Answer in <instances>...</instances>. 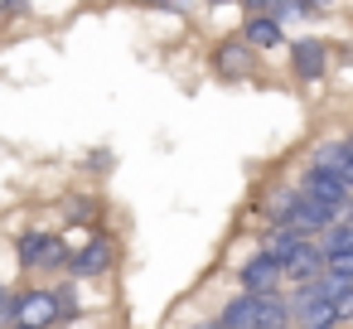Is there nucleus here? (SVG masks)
Masks as SVG:
<instances>
[{"label": "nucleus", "mask_w": 353, "mask_h": 329, "mask_svg": "<svg viewBox=\"0 0 353 329\" xmlns=\"http://www.w3.org/2000/svg\"><path fill=\"white\" fill-rule=\"evenodd\" d=\"M290 184H295V194L300 199H310V203H319V208H334L339 213V223L343 218H353V194L343 189V179H334V175H324V170H314V165H295V175H290Z\"/></svg>", "instance_id": "obj_5"}, {"label": "nucleus", "mask_w": 353, "mask_h": 329, "mask_svg": "<svg viewBox=\"0 0 353 329\" xmlns=\"http://www.w3.org/2000/svg\"><path fill=\"white\" fill-rule=\"evenodd\" d=\"M348 146H353V126H348Z\"/></svg>", "instance_id": "obj_31"}, {"label": "nucleus", "mask_w": 353, "mask_h": 329, "mask_svg": "<svg viewBox=\"0 0 353 329\" xmlns=\"http://www.w3.org/2000/svg\"><path fill=\"white\" fill-rule=\"evenodd\" d=\"M179 329H218V319H213V315H194V319H184Z\"/></svg>", "instance_id": "obj_23"}, {"label": "nucleus", "mask_w": 353, "mask_h": 329, "mask_svg": "<svg viewBox=\"0 0 353 329\" xmlns=\"http://www.w3.org/2000/svg\"><path fill=\"white\" fill-rule=\"evenodd\" d=\"M237 6H242V15H271L276 0H237Z\"/></svg>", "instance_id": "obj_22"}, {"label": "nucleus", "mask_w": 353, "mask_h": 329, "mask_svg": "<svg viewBox=\"0 0 353 329\" xmlns=\"http://www.w3.org/2000/svg\"><path fill=\"white\" fill-rule=\"evenodd\" d=\"M59 300L49 281H15V329H59Z\"/></svg>", "instance_id": "obj_6"}, {"label": "nucleus", "mask_w": 353, "mask_h": 329, "mask_svg": "<svg viewBox=\"0 0 353 329\" xmlns=\"http://www.w3.org/2000/svg\"><path fill=\"white\" fill-rule=\"evenodd\" d=\"M208 315L218 319V329H256V300H252V295H242V290L223 295Z\"/></svg>", "instance_id": "obj_12"}, {"label": "nucleus", "mask_w": 353, "mask_h": 329, "mask_svg": "<svg viewBox=\"0 0 353 329\" xmlns=\"http://www.w3.org/2000/svg\"><path fill=\"white\" fill-rule=\"evenodd\" d=\"M68 261H73L68 232H54V228H25V232L15 237V266H20V281H59V276H68Z\"/></svg>", "instance_id": "obj_1"}, {"label": "nucleus", "mask_w": 353, "mask_h": 329, "mask_svg": "<svg viewBox=\"0 0 353 329\" xmlns=\"http://www.w3.org/2000/svg\"><path fill=\"white\" fill-rule=\"evenodd\" d=\"M10 329H15V324H10Z\"/></svg>", "instance_id": "obj_33"}, {"label": "nucleus", "mask_w": 353, "mask_h": 329, "mask_svg": "<svg viewBox=\"0 0 353 329\" xmlns=\"http://www.w3.org/2000/svg\"><path fill=\"white\" fill-rule=\"evenodd\" d=\"M324 271H329V276L353 281V252H329V257H324Z\"/></svg>", "instance_id": "obj_21"}, {"label": "nucleus", "mask_w": 353, "mask_h": 329, "mask_svg": "<svg viewBox=\"0 0 353 329\" xmlns=\"http://www.w3.org/2000/svg\"><path fill=\"white\" fill-rule=\"evenodd\" d=\"M232 34H237L252 54H261V59H266V54H281V49L290 44V39H285V30H281L271 15H242V25H237Z\"/></svg>", "instance_id": "obj_8"}, {"label": "nucleus", "mask_w": 353, "mask_h": 329, "mask_svg": "<svg viewBox=\"0 0 353 329\" xmlns=\"http://www.w3.org/2000/svg\"><path fill=\"white\" fill-rule=\"evenodd\" d=\"M290 295V315H295V329H339L334 319V305L314 295V286H295L285 290Z\"/></svg>", "instance_id": "obj_9"}, {"label": "nucleus", "mask_w": 353, "mask_h": 329, "mask_svg": "<svg viewBox=\"0 0 353 329\" xmlns=\"http://www.w3.org/2000/svg\"><path fill=\"white\" fill-rule=\"evenodd\" d=\"M305 242H310V237H300V232H290V228H261V232H256V252L271 257L276 266H285Z\"/></svg>", "instance_id": "obj_14"}, {"label": "nucleus", "mask_w": 353, "mask_h": 329, "mask_svg": "<svg viewBox=\"0 0 353 329\" xmlns=\"http://www.w3.org/2000/svg\"><path fill=\"white\" fill-rule=\"evenodd\" d=\"M15 324V281L0 276V329H10Z\"/></svg>", "instance_id": "obj_20"}, {"label": "nucleus", "mask_w": 353, "mask_h": 329, "mask_svg": "<svg viewBox=\"0 0 353 329\" xmlns=\"http://www.w3.org/2000/svg\"><path fill=\"white\" fill-rule=\"evenodd\" d=\"M126 6H136V0H126Z\"/></svg>", "instance_id": "obj_32"}, {"label": "nucleus", "mask_w": 353, "mask_h": 329, "mask_svg": "<svg viewBox=\"0 0 353 329\" xmlns=\"http://www.w3.org/2000/svg\"><path fill=\"white\" fill-rule=\"evenodd\" d=\"M334 6H339V0H305V10H310V15H314V20H319V15H329V10H334Z\"/></svg>", "instance_id": "obj_24"}, {"label": "nucleus", "mask_w": 353, "mask_h": 329, "mask_svg": "<svg viewBox=\"0 0 353 329\" xmlns=\"http://www.w3.org/2000/svg\"><path fill=\"white\" fill-rule=\"evenodd\" d=\"M314 242H319V252H324V257H329V252H353V218H343V223L324 228Z\"/></svg>", "instance_id": "obj_17"}, {"label": "nucleus", "mask_w": 353, "mask_h": 329, "mask_svg": "<svg viewBox=\"0 0 353 329\" xmlns=\"http://www.w3.org/2000/svg\"><path fill=\"white\" fill-rule=\"evenodd\" d=\"M339 179H343V189H348V194H353V160H348V165H343V175H339Z\"/></svg>", "instance_id": "obj_28"}, {"label": "nucleus", "mask_w": 353, "mask_h": 329, "mask_svg": "<svg viewBox=\"0 0 353 329\" xmlns=\"http://www.w3.org/2000/svg\"><path fill=\"white\" fill-rule=\"evenodd\" d=\"M136 6H141V10H170L174 0H136Z\"/></svg>", "instance_id": "obj_27"}, {"label": "nucleus", "mask_w": 353, "mask_h": 329, "mask_svg": "<svg viewBox=\"0 0 353 329\" xmlns=\"http://www.w3.org/2000/svg\"><path fill=\"white\" fill-rule=\"evenodd\" d=\"M256 329H295V315H290V295H261L256 300Z\"/></svg>", "instance_id": "obj_16"}, {"label": "nucleus", "mask_w": 353, "mask_h": 329, "mask_svg": "<svg viewBox=\"0 0 353 329\" xmlns=\"http://www.w3.org/2000/svg\"><path fill=\"white\" fill-rule=\"evenodd\" d=\"M102 213H107V203H102L97 194H68V199H63V218L78 223V228H88V232L102 228Z\"/></svg>", "instance_id": "obj_15"}, {"label": "nucleus", "mask_w": 353, "mask_h": 329, "mask_svg": "<svg viewBox=\"0 0 353 329\" xmlns=\"http://www.w3.org/2000/svg\"><path fill=\"white\" fill-rule=\"evenodd\" d=\"M271 20L285 30V25H305V20H314V15L305 10V0H276V6H271Z\"/></svg>", "instance_id": "obj_18"}, {"label": "nucleus", "mask_w": 353, "mask_h": 329, "mask_svg": "<svg viewBox=\"0 0 353 329\" xmlns=\"http://www.w3.org/2000/svg\"><path fill=\"white\" fill-rule=\"evenodd\" d=\"M353 160V146H348V136H314L310 141V150H305V165H314V170H324V175H343V165Z\"/></svg>", "instance_id": "obj_10"}, {"label": "nucleus", "mask_w": 353, "mask_h": 329, "mask_svg": "<svg viewBox=\"0 0 353 329\" xmlns=\"http://www.w3.org/2000/svg\"><path fill=\"white\" fill-rule=\"evenodd\" d=\"M203 6H223V0H203Z\"/></svg>", "instance_id": "obj_30"}, {"label": "nucleus", "mask_w": 353, "mask_h": 329, "mask_svg": "<svg viewBox=\"0 0 353 329\" xmlns=\"http://www.w3.org/2000/svg\"><path fill=\"white\" fill-rule=\"evenodd\" d=\"M329 305H334V319H339V329H353V286H343V290H339Z\"/></svg>", "instance_id": "obj_19"}, {"label": "nucleus", "mask_w": 353, "mask_h": 329, "mask_svg": "<svg viewBox=\"0 0 353 329\" xmlns=\"http://www.w3.org/2000/svg\"><path fill=\"white\" fill-rule=\"evenodd\" d=\"M88 6H117V0H88Z\"/></svg>", "instance_id": "obj_29"}, {"label": "nucleus", "mask_w": 353, "mask_h": 329, "mask_svg": "<svg viewBox=\"0 0 353 329\" xmlns=\"http://www.w3.org/2000/svg\"><path fill=\"white\" fill-rule=\"evenodd\" d=\"M92 324H102V315H83V319H73V324H59V329H92Z\"/></svg>", "instance_id": "obj_26"}, {"label": "nucleus", "mask_w": 353, "mask_h": 329, "mask_svg": "<svg viewBox=\"0 0 353 329\" xmlns=\"http://www.w3.org/2000/svg\"><path fill=\"white\" fill-rule=\"evenodd\" d=\"M208 73H213L218 83H228V88L252 83V78L261 73V54H252L237 34H223V39L208 44Z\"/></svg>", "instance_id": "obj_4"}, {"label": "nucleus", "mask_w": 353, "mask_h": 329, "mask_svg": "<svg viewBox=\"0 0 353 329\" xmlns=\"http://www.w3.org/2000/svg\"><path fill=\"white\" fill-rule=\"evenodd\" d=\"M121 271V237L112 228H97L88 232L78 247H73V261H68V276L92 286V281H112Z\"/></svg>", "instance_id": "obj_2"}, {"label": "nucleus", "mask_w": 353, "mask_h": 329, "mask_svg": "<svg viewBox=\"0 0 353 329\" xmlns=\"http://www.w3.org/2000/svg\"><path fill=\"white\" fill-rule=\"evenodd\" d=\"M285 68L300 88H319L334 73V44L319 39V34H300V39L285 44Z\"/></svg>", "instance_id": "obj_3"}, {"label": "nucleus", "mask_w": 353, "mask_h": 329, "mask_svg": "<svg viewBox=\"0 0 353 329\" xmlns=\"http://www.w3.org/2000/svg\"><path fill=\"white\" fill-rule=\"evenodd\" d=\"M334 223H339V213H334V208H319V203H310V199H300L295 213L285 218V228L300 232V237H310V242H314L324 228H334Z\"/></svg>", "instance_id": "obj_13"}, {"label": "nucleus", "mask_w": 353, "mask_h": 329, "mask_svg": "<svg viewBox=\"0 0 353 329\" xmlns=\"http://www.w3.org/2000/svg\"><path fill=\"white\" fill-rule=\"evenodd\" d=\"M281 276H285V290H295V286H314V281L324 276V252H319V242H305V247L281 266Z\"/></svg>", "instance_id": "obj_11"}, {"label": "nucleus", "mask_w": 353, "mask_h": 329, "mask_svg": "<svg viewBox=\"0 0 353 329\" xmlns=\"http://www.w3.org/2000/svg\"><path fill=\"white\" fill-rule=\"evenodd\" d=\"M232 286H237L242 295L261 300V295H281V290H285V276H281V266H276L271 257H261V252L252 247V252H247V261L232 271Z\"/></svg>", "instance_id": "obj_7"}, {"label": "nucleus", "mask_w": 353, "mask_h": 329, "mask_svg": "<svg viewBox=\"0 0 353 329\" xmlns=\"http://www.w3.org/2000/svg\"><path fill=\"white\" fill-rule=\"evenodd\" d=\"M25 10V0H0V20H10V15H20Z\"/></svg>", "instance_id": "obj_25"}]
</instances>
